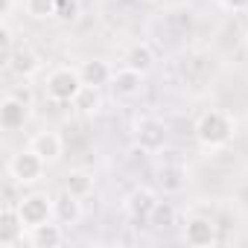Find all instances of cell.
Returning <instances> with one entry per match:
<instances>
[{"instance_id":"cell-1","label":"cell","mask_w":248,"mask_h":248,"mask_svg":"<svg viewBox=\"0 0 248 248\" xmlns=\"http://www.w3.org/2000/svg\"><path fill=\"white\" fill-rule=\"evenodd\" d=\"M196 140L204 146V149H222L233 140V132H236V120L228 114V111H204L199 120H196Z\"/></svg>"},{"instance_id":"cell-2","label":"cell","mask_w":248,"mask_h":248,"mask_svg":"<svg viewBox=\"0 0 248 248\" xmlns=\"http://www.w3.org/2000/svg\"><path fill=\"white\" fill-rule=\"evenodd\" d=\"M44 172H47L44 158H41L38 152H32L30 146L21 149V152H15V155L9 158V164H6V175H9L18 187H32V184H38V181L44 178Z\"/></svg>"},{"instance_id":"cell-3","label":"cell","mask_w":248,"mask_h":248,"mask_svg":"<svg viewBox=\"0 0 248 248\" xmlns=\"http://www.w3.org/2000/svg\"><path fill=\"white\" fill-rule=\"evenodd\" d=\"M44 88L53 102H73L79 96V91L85 88V82L79 76V67H56L47 73Z\"/></svg>"},{"instance_id":"cell-4","label":"cell","mask_w":248,"mask_h":248,"mask_svg":"<svg viewBox=\"0 0 248 248\" xmlns=\"http://www.w3.org/2000/svg\"><path fill=\"white\" fill-rule=\"evenodd\" d=\"M18 213H21V222L27 231L44 225V222H53L56 219V204H53V196L47 193H30V196H21L18 202Z\"/></svg>"},{"instance_id":"cell-5","label":"cell","mask_w":248,"mask_h":248,"mask_svg":"<svg viewBox=\"0 0 248 248\" xmlns=\"http://www.w3.org/2000/svg\"><path fill=\"white\" fill-rule=\"evenodd\" d=\"M135 146L143 155H155L167 146V126L158 117H140L135 123Z\"/></svg>"},{"instance_id":"cell-6","label":"cell","mask_w":248,"mask_h":248,"mask_svg":"<svg viewBox=\"0 0 248 248\" xmlns=\"http://www.w3.org/2000/svg\"><path fill=\"white\" fill-rule=\"evenodd\" d=\"M30 108H32V102L21 99L15 93H6L3 102H0V126H3V132L24 129V123L30 120Z\"/></svg>"},{"instance_id":"cell-7","label":"cell","mask_w":248,"mask_h":248,"mask_svg":"<svg viewBox=\"0 0 248 248\" xmlns=\"http://www.w3.org/2000/svg\"><path fill=\"white\" fill-rule=\"evenodd\" d=\"M219 233H216V225L210 216H190L184 222V242L193 245V248H210L216 245Z\"/></svg>"},{"instance_id":"cell-8","label":"cell","mask_w":248,"mask_h":248,"mask_svg":"<svg viewBox=\"0 0 248 248\" xmlns=\"http://www.w3.org/2000/svg\"><path fill=\"white\" fill-rule=\"evenodd\" d=\"M30 149H32V152H38V155L44 158V164H47V167H53V164L64 155V140H62V135H59V132L44 129V132L32 135Z\"/></svg>"},{"instance_id":"cell-9","label":"cell","mask_w":248,"mask_h":248,"mask_svg":"<svg viewBox=\"0 0 248 248\" xmlns=\"http://www.w3.org/2000/svg\"><path fill=\"white\" fill-rule=\"evenodd\" d=\"M155 204H158V196H155V190H149V187H135V190L126 196V213H129L135 222H149Z\"/></svg>"},{"instance_id":"cell-10","label":"cell","mask_w":248,"mask_h":248,"mask_svg":"<svg viewBox=\"0 0 248 248\" xmlns=\"http://www.w3.org/2000/svg\"><path fill=\"white\" fill-rule=\"evenodd\" d=\"M24 222H21V213L18 207H0V248H12L24 239Z\"/></svg>"},{"instance_id":"cell-11","label":"cell","mask_w":248,"mask_h":248,"mask_svg":"<svg viewBox=\"0 0 248 248\" xmlns=\"http://www.w3.org/2000/svg\"><path fill=\"white\" fill-rule=\"evenodd\" d=\"M140 88H143V73H140V70H132V67H126V64H123L120 70H114L111 91H114L117 96L132 99V96L140 93Z\"/></svg>"},{"instance_id":"cell-12","label":"cell","mask_w":248,"mask_h":248,"mask_svg":"<svg viewBox=\"0 0 248 248\" xmlns=\"http://www.w3.org/2000/svg\"><path fill=\"white\" fill-rule=\"evenodd\" d=\"M9 70H12L18 79H30V76H35V73L41 70V56H38V53L24 41V44H18V47H15V56H12Z\"/></svg>"},{"instance_id":"cell-13","label":"cell","mask_w":248,"mask_h":248,"mask_svg":"<svg viewBox=\"0 0 248 248\" xmlns=\"http://www.w3.org/2000/svg\"><path fill=\"white\" fill-rule=\"evenodd\" d=\"M53 204H56V222H62L64 228H73L82 219V199H76L64 187H62V193L53 196Z\"/></svg>"},{"instance_id":"cell-14","label":"cell","mask_w":248,"mask_h":248,"mask_svg":"<svg viewBox=\"0 0 248 248\" xmlns=\"http://www.w3.org/2000/svg\"><path fill=\"white\" fill-rule=\"evenodd\" d=\"M64 225L62 222H44V225H38V228H32L30 231V236H27V242L32 245V248H59L62 242H64V231H62Z\"/></svg>"},{"instance_id":"cell-15","label":"cell","mask_w":248,"mask_h":248,"mask_svg":"<svg viewBox=\"0 0 248 248\" xmlns=\"http://www.w3.org/2000/svg\"><path fill=\"white\" fill-rule=\"evenodd\" d=\"M79 76H82L85 85H91V88H102V85H111V79H114V67H111L108 62H102V59H88V62L79 64Z\"/></svg>"},{"instance_id":"cell-16","label":"cell","mask_w":248,"mask_h":248,"mask_svg":"<svg viewBox=\"0 0 248 248\" xmlns=\"http://www.w3.org/2000/svg\"><path fill=\"white\" fill-rule=\"evenodd\" d=\"M123 64L132 67V70H140V73L146 76V73L152 70V64H155V53H152V47H149L146 41H138V44H132V47L126 50Z\"/></svg>"},{"instance_id":"cell-17","label":"cell","mask_w":248,"mask_h":248,"mask_svg":"<svg viewBox=\"0 0 248 248\" xmlns=\"http://www.w3.org/2000/svg\"><path fill=\"white\" fill-rule=\"evenodd\" d=\"M158 184L164 187V193H178L187 184V167L184 164H164L158 170Z\"/></svg>"},{"instance_id":"cell-18","label":"cell","mask_w":248,"mask_h":248,"mask_svg":"<svg viewBox=\"0 0 248 248\" xmlns=\"http://www.w3.org/2000/svg\"><path fill=\"white\" fill-rule=\"evenodd\" d=\"M64 190L73 193L76 199H88L93 193V172L88 170H70L64 178Z\"/></svg>"},{"instance_id":"cell-19","label":"cell","mask_w":248,"mask_h":248,"mask_svg":"<svg viewBox=\"0 0 248 248\" xmlns=\"http://www.w3.org/2000/svg\"><path fill=\"white\" fill-rule=\"evenodd\" d=\"M79 114H96L99 108H102V96H99V88H91V85H85L82 91H79V96L70 102Z\"/></svg>"},{"instance_id":"cell-20","label":"cell","mask_w":248,"mask_h":248,"mask_svg":"<svg viewBox=\"0 0 248 248\" xmlns=\"http://www.w3.org/2000/svg\"><path fill=\"white\" fill-rule=\"evenodd\" d=\"M15 47H18L15 32H12V27L3 21V24H0V67H3V70H9L12 56H15Z\"/></svg>"},{"instance_id":"cell-21","label":"cell","mask_w":248,"mask_h":248,"mask_svg":"<svg viewBox=\"0 0 248 248\" xmlns=\"http://www.w3.org/2000/svg\"><path fill=\"white\" fill-rule=\"evenodd\" d=\"M56 6L59 0H24V9L32 21H50L56 18Z\"/></svg>"},{"instance_id":"cell-22","label":"cell","mask_w":248,"mask_h":248,"mask_svg":"<svg viewBox=\"0 0 248 248\" xmlns=\"http://www.w3.org/2000/svg\"><path fill=\"white\" fill-rule=\"evenodd\" d=\"M149 225H155V228H170V225H175V207H172L170 202H158L155 210H152V216H149Z\"/></svg>"},{"instance_id":"cell-23","label":"cell","mask_w":248,"mask_h":248,"mask_svg":"<svg viewBox=\"0 0 248 248\" xmlns=\"http://www.w3.org/2000/svg\"><path fill=\"white\" fill-rule=\"evenodd\" d=\"M56 18H62V21H76V18H79V0H59Z\"/></svg>"},{"instance_id":"cell-24","label":"cell","mask_w":248,"mask_h":248,"mask_svg":"<svg viewBox=\"0 0 248 248\" xmlns=\"http://www.w3.org/2000/svg\"><path fill=\"white\" fill-rule=\"evenodd\" d=\"M219 3H222L228 12H245V9H248V0H219Z\"/></svg>"},{"instance_id":"cell-25","label":"cell","mask_w":248,"mask_h":248,"mask_svg":"<svg viewBox=\"0 0 248 248\" xmlns=\"http://www.w3.org/2000/svg\"><path fill=\"white\" fill-rule=\"evenodd\" d=\"M12 6H15V0H3V6H0V15H3V21L12 15Z\"/></svg>"},{"instance_id":"cell-26","label":"cell","mask_w":248,"mask_h":248,"mask_svg":"<svg viewBox=\"0 0 248 248\" xmlns=\"http://www.w3.org/2000/svg\"><path fill=\"white\" fill-rule=\"evenodd\" d=\"M143 3H158V0H143Z\"/></svg>"}]
</instances>
